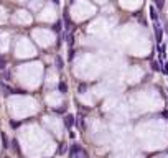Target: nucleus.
Instances as JSON below:
<instances>
[{"label":"nucleus","instance_id":"f257e3e1","mask_svg":"<svg viewBox=\"0 0 168 158\" xmlns=\"http://www.w3.org/2000/svg\"><path fill=\"white\" fill-rule=\"evenodd\" d=\"M63 120H64V125H66V128H69V130H71V127L76 124V117H74V115H71V114L64 115V119H63Z\"/></svg>","mask_w":168,"mask_h":158},{"label":"nucleus","instance_id":"f03ea898","mask_svg":"<svg viewBox=\"0 0 168 158\" xmlns=\"http://www.w3.org/2000/svg\"><path fill=\"white\" fill-rule=\"evenodd\" d=\"M82 148L79 147V145H77V143H74V145H71V148H69V157L71 158H76L77 157V153L81 152Z\"/></svg>","mask_w":168,"mask_h":158},{"label":"nucleus","instance_id":"7ed1b4c3","mask_svg":"<svg viewBox=\"0 0 168 158\" xmlns=\"http://www.w3.org/2000/svg\"><path fill=\"white\" fill-rule=\"evenodd\" d=\"M58 91L61 92V94H66L68 92V86H66V82H59V84H58Z\"/></svg>","mask_w":168,"mask_h":158},{"label":"nucleus","instance_id":"20e7f679","mask_svg":"<svg viewBox=\"0 0 168 158\" xmlns=\"http://www.w3.org/2000/svg\"><path fill=\"white\" fill-rule=\"evenodd\" d=\"M61 30H63V23H61L59 20H58V21L55 23V25H53V31H56V33H59Z\"/></svg>","mask_w":168,"mask_h":158},{"label":"nucleus","instance_id":"39448f33","mask_svg":"<svg viewBox=\"0 0 168 158\" xmlns=\"http://www.w3.org/2000/svg\"><path fill=\"white\" fill-rule=\"evenodd\" d=\"M155 35H157L158 41H162V28L158 26V23H155Z\"/></svg>","mask_w":168,"mask_h":158},{"label":"nucleus","instance_id":"423d86ee","mask_svg":"<svg viewBox=\"0 0 168 158\" xmlns=\"http://www.w3.org/2000/svg\"><path fill=\"white\" fill-rule=\"evenodd\" d=\"M55 64H56V68H58V69H63V58L61 56H56V59H55Z\"/></svg>","mask_w":168,"mask_h":158},{"label":"nucleus","instance_id":"0eeeda50","mask_svg":"<svg viewBox=\"0 0 168 158\" xmlns=\"http://www.w3.org/2000/svg\"><path fill=\"white\" fill-rule=\"evenodd\" d=\"M2 143H3V148H8L10 145H8V138H7L5 133H2Z\"/></svg>","mask_w":168,"mask_h":158},{"label":"nucleus","instance_id":"6e6552de","mask_svg":"<svg viewBox=\"0 0 168 158\" xmlns=\"http://www.w3.org/2000/svg\"><path fill=\"white\" fill-rule=\"evenodd\" d=\"M2 91H3V94H5V96L12 94V89H10L8 86H5V84H2Z\"/></svg>","mask_w":168,"mask_h":158},{"label":"nucleus","instance_id":"1a4fd4ad","mask_svg":"<svg viewBox=\"0 0 168 158\" xmlns=\"http://www.w3.org/2000/svg\"><path fill=\"white\" fill-rule=\"evenodd\" d=\"M64 23H66V26H64V28H71L73 21H71V18H69L68 15H64Z\"/></svg>","mask_w":168,"mask_h":158},{"label":"nucleus","instance_id":"9d476101","mask_svg":"<svg viewBox=\"0 0 168 158\" xmlns=\"http://www.w3.org/2000/svg\"><path fill=\"white\" fill-rule=\"evenodd\" d=\"M5 66H7L5 58H2V56H0V71H3V69H5Z\"/></svg>","mask_w":168,"mask_h":158},{"label":"nucleus","instance_id":"9b49d317","mask_svg":"<svg viewBox=\"0 0 168 158\" xmlns=\"http://www.w3.org/2000/svg\"><path fill=\"white\" fill-rule=\"evenodd\" d=\"M150 17H152L153 20L157 21V18H158V15H157V12H155V8H153V7H150Z\"/></svg>","mask_w":168,"mask_h":158},{"label":"nucleus","instance_id":"f8f14e48","mask_svg":"<svg viewBox=\"0 0 168 158\" xmlns=\"http://www.w3.org/2000/svg\"><path fill=\"white\" fill-rule=\"evenodd\" d=\"M12 145H13V150H15L17 153H20V147H18V142H17V140H12Z\"/></svg>","mask_w":168,"mask_h":158},{"label":"nucleus","instance_id":"ddd939ff","mask_svg":"<svg viewBox=\"0 0 168 158\" xmlns=\"http://www.w3.org/2000/svg\"><path fill=\"white\" fill-rule=\"evenodd\" d=\"M64 152H66V145H64V143H61V145H59V148H58V153H59V155H63Z\"/></svg>","mask_w":168,"mask_h":158},{"label":"nucleus","instance_id":"4468645a","mask_svg":"<svg viewBox=\"0 0 168 158\" xmlns=\"http://www.w3.org/2000/svg\"><path fill=\"white\" fill-rule=\"evenodd\" d=\"M66 41L69 43V45H73V43H74V36H73V35H68V36H66Z\"/></svg>","mask_w":168,"mask_h":158},{"label":"nucleus","instance_id":"2eb2a0df","mask_svg":"<svg viewBox=\"0 0 168 158\" xmlns=\"http://www.w3.org/2000/svg\"><path fill=\"white\" fill-rule=\"evenodd\" d=\"M155 3H157L158 8H163V5H165V2H163V0H155Z\"/></svg>","mask_w":168,"mask_h":158},{"label":"nucleus","instance_id":"dca6fc26","mask_svg":"<svg viewBox=\"0 0 168 158\" xmlns=\"http://www.w3.org/2000/svg\"><path fill=\"white\" fill-rule=\"evenodd\" d=\"M68 58H69V61L74 58V51H73V50H69V53H68Z\"/></svg>","mask_w":168,"mask_h":158},{"label":"nucleus","instance_id":"f3484780","mask_svg":"<svg viewBox=\"0 0 168 158\" xmlns=\"http://www.w3.org/2000/svg\"><path fill=\"white\" fill-rule=\"evenodd\" d=\"M152 68H153V71H160V66H158V63H153Z\"/></svg>","mask_w":168,"mask_h":158},{"label":"nucleus","instance_id":"a211bd4d","mask_svg":"<svg viewBox=\"0 0 168 158\" xmlns=\"http://www.w3.org/2000/svg\"><path fill=\"white\" fill-rule=\"evenodd\" d=\"M10 125H12L13 128H17L18 125H20V122H15V120H12V122H10Z\"/></svg>","mask_w":168,"mask_h":158},{"label":"nucleus","instance_id":"6ab92c4d","mask_svg":"<svg viewBox=\"0 0 168 158\" xmlns=\"http://www.w3.org/2000/svg\"><path fill=\"white\" fill-rule=\"evenodd\" d=\"M86 84H81V86H79V92H84V91H86Z\"/></svg>","mask_w":168,"mask_h":158},{"label":"nucleus","instance_id":"aec40b11","mask_svg":"<svg viewBox=\"0 0 168 158\" xmlns=\"http://www.w3.org/2000/svg\"><path fill=\"white\" fill-rule=\"evenodd\" d=\"M158 51H160L162 55H165V45H163V46H158Z\"/></svg>","mask_w":168,"mask_h":158},{"label":"nucleus","instance_id":"412c9836","mask_svg":"<svg viewBox=\"0 0 168 158\" xmlns=\"http://www.w3.org/2000/svg\"><path fill=\"white\" fill-rule=\"evenodd\" d=\"M162 115H163L165 119H168V110H163V112H162Z\"/></svg>","mask_w":168,"mask_h":158},{"label":"nucleus","instance_id":"4be33fe9","mask_svg":"<svg viewBox=\"0 0 168 158\" xmlns=\"http://www.w3.org/2000/svg\"><path fill=\"white\" fill-rule=\"evenodd\" d=\"M51 2H53V3H56V5H58V3H59V0H51Z\"/></svg>","mask_w":168,"mask_h":158},{"label":"nucleus","instance_id":"5701e85b","mask_svg":"<svg viewBox=\"0 0 168 158\" xmlns=\"http://www.w3.org/2000/svg\"><path fill=\"white\" fill-rule=\"evenodd\" d=\"M5 158H8V157H5Z\"/></svg>","mask_w":168,"mask_h":158}]
</instances>
